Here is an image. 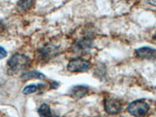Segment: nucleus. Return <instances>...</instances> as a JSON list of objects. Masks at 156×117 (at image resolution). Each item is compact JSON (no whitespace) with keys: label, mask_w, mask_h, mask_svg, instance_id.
I'll return each instance as SVG.
<instances>
[{"label":"nucleus","mask_w":156,"mask_h":117,"mask_svg":"<svg viewBox=\"0 0 156 117\" xmlns=\"http://www.w3.org/2000/svg\"><path fill=\"white\" fill-rule=\"evenodd\" d=\"M30 64V58L27 55L21 53L12 55L8 60V66L12 71H18L25 69Z\"/></svg>","instance_id":"obj_1"},{"label":"nucleus","mask_w":156,"mask_h":117,"mask_svg":"<svg viewBox=\"0 0 156 117\" xmlns=\"http://www.w3.org/2000/svg\"><path fill=\"white\" fill-rule=\"evenodd\" d=\"M150 106L144 100H136L128 105L127 111L135 117H141L149 111Z\"/></svg>","instance_id":"obj_2"},{"label":"nucleus","mask_w":156,"mask_h":117,"mask_svg":"<svg viewBox=\"0 0 156 117\" xmlns=\"http://www.w3.org/2000/svg\"><path fill=\"white\" fill-rule=\"evenodd\" d=\"M90 67V62L83 58H75L71 59L68 63L67 69L72 73L86 72Z\"/></svg>","instance_id":"obj_3"},{"label":"nucleus","mask_w":156,"mask_h":117,"mask_svg":"<svg viewBox=\"0 0 156 117\" xmlns=\"http://www.w3.org/2000/svg\"><path fill=\"white\" fill-rule=\"evenodd\" d=\"M105 110L110 115L118 114L122 110V104L119 100L114 98H107L104 101Z\"/></svg>","instance_id":"obj_4"},{"label":"nucleus","mask_w":156,"mask_h":117,"mask_svg":"<svg viewBox=\"0 0 156 117\" xmlns=\"http://www.w3.org/2000/svg\"><path fill=\"white\" fill-rule=\"evenodd\" d=\"M136 54L138 57L144 59H156V50L150 47H141L136 50Z\"/></svg>","instance_id":"obj_5"},{"label":"nucleus","mask_w":156,"mask_h":117,"mask_svg":"<svg viewBox=\"0 0 156 117\" xmlns=\"http://www.w3.org/2000/svg\"><path fill=\"white\" fill-rule=\"evenodd\" d=\"M89 88L84 85H76L69 90V94L74 99H80L88 93Z\"/></svg>","instance_id":"obj_6"},{"label":"nucleus","mask_w":156,"mask_h":117,"mask_svg":"<svg viewBox=\"0 0 156 117\" xmlns=\"http://www.w3.org/2000/svg\"><path fill=\"white\" fill-rule=\"evenodd\" d=\"M76 47L77 50H80V51H89L93 47V42L91 39L89 37H83L81 40L78 41L77 44H76Z\"/></svg>","instance_id":"obj_7"},{"label":"nucleus","mask_w":156,"mask_h":117,"mask_svg":"<svg viewBox=\"0 0 156 117\" xmlns=\"http://www.w3.org/2000/svg\"><path fill=\"white\" fill-rule=\"evenodd\" d=\"M21 79L23 80H30V79H39V80H44L45 79V76L41 72L37 70H30L27 71L21 75Z\"/></svg>","instance_id":"obj_8"},{"label":"nucleus","mask_w":156,"mask_h":117,"mask_svg":"<svg viewBox=\"0 0 156 117\" xmlns=\"http://www.w3.org/2000/svg\"><path fill=\"white\" fill-rule=\"evenodd\" d=\"M37 113H38L40 117H51L52 116V113H51V108L48 106L47 104L44 103L41 106L39 107L37 109Z\"/></svg>","instance_id":"obj_9"},{"label":"nucleus","mask_w":156,"mask_h":117,"mask_svg":"<svg viewBox=\"0 0 156 117\" xmlns=\"http://www.w3.org/2000/svg\"><path fill=\"white\" fill-rule=\"evenodd\" d=\"M57 51H58V49L56 47L48 45L41 49V55H42L43 58H48V57H51V55H55Z\"/></svg>","instance_id":"obj_10"},{"label":"nucleus","mask_w":156,"mask_h":117,"mask_svg":"<svg viewBox=\"0 0 156 117\" xmlns=\"http://www.w3.org/2000/svg\"><path fill=\"white\" fill-rule=\"evenodd\" d=\"M43 84L41 83H39V84H30V85H27L23 88V93L24 94H30L32 93L36 92L37 90H38L40 87H43Z\"/></svg>","instance_id":"obj_11"},{"label":"nucleus","mask_w":156,"mask_h":117,"mask_svg":"<svg viewBox=\"0 0 156 117\" xmlns=\"http://www.w3.org/2000/svg\"><path fill=\"white\" fill-rule=\"evenodd\" d=\"M33 3L34 2H32V1H20V2H18L17 5L20 9L25 10V9H29L33 5Z\"/></svg>","instance_id":"obj_12"},{"label":"nucleus","mask_w":156,"mask_h":117,"mask_svg":"<svg viewBox=\"0 0 156 117\" xmlns=\"http://www.w3.org/2000/svg\"><path fill=\"white\" fill-rule=\"evenodd\" d=\"M6 55H7V51H5L3 47L0 46V59L4 58Z\"/></svg>","instance_id":"obj_13"},{"label":"nucleus","mask_w":156,"mask_h":117,"mask_svg":"<svg viewBox=\"0 0 156 117\" xmlns=\"http://www.w3.org/2000/svg\"><path fill=\"white\" fill-rule=\"evenodd\" d=\"M58 86V83H57L56 81H52L51 82V86H50V87H51V88H56Z\"/></svg>","instance_id":"obj_14"},{"label":"nucleus","mask_w":156,"mask_h":117,"mask_svg":"<svg viewBox=\"0 0 156 117\" xmlns=\"http://www.w3.org/2000/svg\"><path fill=\"white\" fill-rule=\"evenodd\" d=\"M152 40H153V41H154V42L156 44V31H155V33L154 34V35H153Z\"/></svg>","instance_id":"obj_15"}]
</instances>
